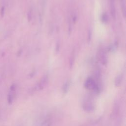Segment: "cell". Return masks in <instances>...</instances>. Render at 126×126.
Instances as JSON below:
<instances>
[{
	"label": "cell",
	"instance_id": "3957f363",
	"mask_svg": "<svg viewBox=\"0 0 126 126\" xmlns=\"http://www.w3.org/2000/svg\"><path fill=\"white\" fill-rule=\"evenodd\" d=\"M85 88L88 90H93L95 88V83L94 80L92 78H88L87 79L84 84Z\"/></svg>",
	"mask_w": 126,
	"mask_h": 126
},
{
	"label": "cell",
	"instance_id": "277c9868",
	"mask_svg": "<svg viewBox=\"0 0 126 126\" xmlns=\"http://www.w3.org/2000/svg\"><path fill=\"white\" fill-rule=\"evenodd\" d=\"M47 82H48V76L47 75H45L41 78L40 82H39L37 85L38 89L42 90V89H43L44 87L46 85Z\"/></svg>",
	"mask_w": 126,
	"mask_h": 126
},
{
	"label": "cell",
	"instance_id": "8fae6325",
	"mask_svg": "<svg viewBox=\"0 0 126 126\" xmlns=\"http://www.w3.org/2000/svg\"><path fill=\"white\" fill-rule=\"evenodd\" d=\"M21 50H19V52H18V54H17V55H18V56H20V54H21Z\"/></svg>",
	"mask_w": 126,
	"mask_h": 126
},
{
	"label": "cell",
	"instance_id": "52a82bcc",
	"mask_svg": "<svg viewBox=\"0 0 126 126\" xmlns=\"http://www.w3.org/2000/svg\"><path fill=\"white\" fill-rule=\"evenodd\" d=\"M123 77L122 75H119L117 76L115 81V84L116 87H119L122 83Z\"/></svg>",
	"mask_w": 126,
	"mask_h": 126
},
{
	"label": "cell",
	"instance_id": "30bf717a",
	"mask_svg": "<svg viewBox=\"0 0 126 126\" xmlns=\"http://www.w3.org/2000/svg\"><path fill=\"white\" fill-rule=\"evenodd\" d=\"M106 19H107L106 15H104L102 16V20H103V21L106 22Z\"/></svg>",
	"mask_w": 126,
	"mask_h": 126
},
{
	"label": "cell",
	"instance_id": "7a4b0ae2",
	"mask_svg": "<svg viewBox=\"0 0 126 126\" xmlns=\"http://www.w3.org/2000/svg\"><path fill=\"white\" fill-rule=\"evenodd\" d=\"M52 119L50 117H44L38 122V126H51L52 125Z\"/></svg>",
	"mask_w": 126,
	"mask_h": 126
},
{
	"label": "cell",
	"instance_id": "9c48e42d",
	"mask_svg": "<svg viewBox=\"0 0 126 126\" xmlns=\"http://www.w3.org/2000/svg\"><path fill=\"white\" fill-rule=\"evenodd\" d=\"M68 86H69V85H68V83H66L65 84H64V86L63 87V92H66L67 91V88H68Z\"/></svg>",
	"mask_w": 126,
	"mask_h": 126
},
{
	"label": "cell",
	"instance_id": "5b68a950",
	"mask_svg": "<svg viewBox=\"0 0 126 126\" xmlns=\"http://www.w3.org/2000/svg\"><path fill=\"white\" fill-rule=\"evenodd\" d=\"M83 107L85 110L86 111H91L94 109V105L93 102H92L90 100H87L84 103L83 105Z\"/></svg>",
	"mask_w": 126,
	"mask_h": 126
},
{
	"label": "cell",
	"instance_id": "8992f818",
	"mask_svg": "<svg viewBox=\"0 0 126 126\" xmlns=\"http://www.w3.org/2000/svg\"><path fill=\"white\" fill-rule=\"evenodd\" d=\"M110 0V10L112 16L113 18H115L116 17V8L115 4V0Z\"/></svg>",
	"mask_w": 126,
	"mask_h": 126
},
{
	"label": "cell",
	"instance_id": "6da1fadb",
	"mask_svg": "<svg viewBox=\"0 0 126 126\" xmlns=\"http://www.w3.org/2000/svg\"><path fill=\"white\" fill-rule=\"evenodd\" d=\"M15 90H16V85L15 84H13L10 86V91L8 94V102L9 104H11L15 97Z\"/></svg>",
	"mask_w": 126,
	"mask_h": 126
},
{
	"label": "cell",
	"instance_id": "ba28073f",
	"mask_svg": "<svg viewBox=\"0 0 126 126\" xmlns=\"http://www.w3.org/2000/svg\"><path fill=\"white\" fill-rule=\"evenodd\" d=\"M4 11H5L4 7V6H2V7H1L0 11V15H1V17H3V16H4Z\"/></svg>",
	"mask_w": 126,
	"mask_h": 126
}]
</instances>
